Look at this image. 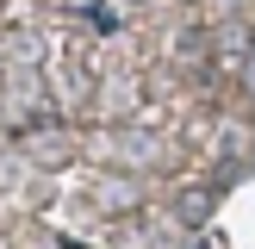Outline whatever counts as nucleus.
Here are the masks:
<instances>
[{
    "instance_id": "1",
    "label": "nucleus",
    "mask_w": 255,
    "mask_h": 249,
    "mask_svg": "<svg viewBox=\"0 0 255 249\" xmlns=\"http://www.w3.org/2000/svg\"><path fill=\"white\" fill-rule=\"evenodd\" d=\"M243 87H249V94H255V56H249V69H243Z\"/></svg>"
}]
</instances>
